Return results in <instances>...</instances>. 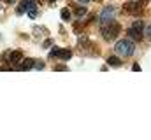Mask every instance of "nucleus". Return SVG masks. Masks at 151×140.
Returning <instances> with one entry per match:
<instances>
[{"label": "nucleus", "mask_w": 151, "mask_h": 140, "mask_svg": "<svg viewBox=\"0 0 151 140\" xmlns=\"http://www.w3.org/2000/svg\"><path fill=\"white\" fill-rule=\"evenodd\" d=\"M118 34H119V25L114 23V21H109L107 25L102 26V37L106 40H114L118 37Z\"/></svg>", "instance_id": "1"}, {"label": "nucleus", "mask_w": 151, "mask_h": 140, "mask_svg": "<svg viewBox=\"0 0 151 140\" xmlns=\"http://www.w3.org/2000/svg\"><path fill=\"white\" fill-rule=\"evenodd\" d=\"M114 51L119 56H130L134 53V42H130V40H119V42H116Z\"/></svg>", "instance_id": "2"}, {"label": "nucleus", "mask_w": 151, "mask_h": 140, "mask_svg": "<svg viewBox=\"0 0 151 140\" xmlns=\"http://www.w3.org/2000/svg\"><path fill=\"white\" fill-rule=\"evenodd\" d=\"M142 30H144L142 21H135V23L128 28V35H130L134 40H141V39H142Z\"/></svg>", "instance_id": "3"}, {"label": "nucleus", "mask_w": 151, "mask_h": 140, "mask_svg": "<svg viewBox=\"0 0 151 140\" xmlns=\"http://www.w3.org/2000/svg\"><path fill=\"white\" fill-rule=\"evenodd\" d=\"M113 16H114V9L113 7H106L102 12H100V25L104 26V25H107L109 21H113Z\"/></svg>", "instance_id": "4"}, {"label": "nucleus", "mask_w": 151, "mask_h": 140, "mask_svg": "<svg viewBox=\"0 0 151 140\" xmlns=\"http://www.w3.org/2000/svg\"><path fill=\"white\" fill-rule=\"evenodd\" d=\"M37 5L34 0H23L19 5H18V14H23V12H28V11H35Z\"/></svg>", "instance_id": "5"}, {"label": "nucleus", "mask_w": 151, "mask_h": 140, "mask_svg": "<svg viewBox=\"0 0 151 140\" xmlns=\"http://www.w3.org/2000/svg\"><path fill=\"white\" fill-rule=\"evenodd\" d=\"M123 11H127V12H130V14H139L141 12V7L135 4V2H127L125 5H123Z\"/></svg>", "instance_id": "6"}, {"label": "nucleus", "mask_w": 151, "mask_h": 140, "mask_svg": "<svg viewBox=\"0 0 151 140\" xmlns=\"http://www.w3.org/2000/svg\"><path fill=\"white\" fill-rule=\"evenodd\" d=\"M34 60L32 58H21V61L18 63V70H30L34 69Z\"/></svg>", "instance_id": "7"}, {"label": "nucleus", "mask_w": 151, "mask_h": 140, "mask_svg": "<svg viewBox=\"0 0 151 140\" xmlns=\"http://www.w3.org/2000/svg\"><path fill=\"white\" fill-rule=\"evenodd\" d=\"M7 58H9V61H11V63L18 65V63L21 61V58H23V53H21V51H12V53H11Z\"/></svg>", "instance_id": "8"}, {"label": "nucleus", "mask_w": 151, "mask_h": 140, "mask_svg": "<svg viewBox=\"0 0 151 140\" xmlns=\"http://www.w3.org/2000/svg\"><path fill=\"white\" fill-rule=\"evenodd\" d=\"M56 58H60V60L67 61V60H70V58H72V53H70V49H58Z\"/></svg>", "instance_id": "9"}, {"label": "nucleus", "mask_w": 151, "mask_h": 140, "mask_svg": "<svg viewBox=\"0 0 151 140\" xmlns=\"http://www.w3.org/2000/svg\"><path fill=\"white\" fill-rule=\"evenodd\" d=\"M107 65H111V67H119V65H121V58H118V56H109V58H107Z\"/></svg>", "instance_id": "10"}, {"label": "nucleus", "mask_w": 151, "mask_h": 140, "mask_svg": "<svg viewBox=\"0 0 151 140\" xmlns=\"http://www.w3.org/2000/svg\"><path fill=\"white\" fill-rule=\"evenodd\" d=\"M60 16H62V19H65V21H69V19H70V12H69V9H62V12H60Z\"/></svg>", "instance_id": "11"}, {"label": "nucleus", "mask_w": 151, "mask_h": 140, "mask_svg": "<svg viewBox=\"0 0 151 140\" xmlns=\"http://www.w3.org/2000/svg\"><path fill=\"white\" fill-rule=\"evenodd\" d=\"M84 14H86V9H84V7H77V9H76V16H77V18H83Z\"/></svg>", "instance_id": "12"}, {"label": "nucleus", "mask_w": 151, "mask_h": 140, "mask_svg": "<svg viewBox=\"0 0 151 140\" xmlns=\"http://www.w3.org/2000/svg\"><path fill=\"white\" fill-rule=\"evenodd\" d=\"M144 32H146V37H148V39L151 40V25L148 26V28H144Z\"/></svg>", "instance_id": "13"}, {"label": "nucleus", "mask_w": 151, "mask_h": 140, "mask_svg": "<svg viewBox=\"0 0 151 140\" xmlns=\"http://www.w3.org/2000/svg\"><path fill=\"white\" fill-rule=\"evenodd\" d=\"M56 72H63V70H67V67H65V65H56Z\"/></svg>", "instance_id": "14"}, {"label": "nucleus", "mask_w": 151, "mask_h": 140, "mask_svg": "<svg viewBox=\"0 0 151 140\" xmlns=\"http://www.w3.org/2000/svg\"><path fill=\"white\" fill-rule=\"evenodd\" d=\"M28 16H30V18L34 19V18L37 16V9H35V11H28Z\"/></svg>", "instance_id": "15"}, {"label": "nucleus", "mask_w": 151, "mask_h": 140, "mask_svg": "<svg viewBox=\"0 0 151 140\" xmlns=\"http://www.w3.org/2000/svg\"><path fill=\"white\" fill-rule=\"evenodd\" d=\"M56 54H58V47H53V49H51V56L56 58Z\"/></svg>", "instance_id": "16"}, {"label": "nucleus", "mask_w": 151, "mask_h": 140, "mask_svg": "<svg viewBox=\"0 0 151 140\" xmlns=\"http://www.w3.org/2000/svg\"><path fill=\"white\" fill-rule=\"evenodd\" d=\"M34 67H37V69H42V67H44V63H42V61H35V63H34Z\"/></svg>", "instance_id": "17"}, {"label": "nucleus", "mask_w": 151, "mask_h": 140, "mask_svg": "<svg viewBox=\"0 0 151 140\" xmlns=\"http://www.w3.org/2000/svg\"><path fill=\"white\" fill-rule=\"evenodd\" d=\"M132 70H134V72H141V67H139L137 63H134V67H132Z\"/></svg>", "instance_id": "18"}, {"label": "nucleus", "mask_w": 151, "mask_h": 140, "mask_svg": "<svg viewBox=\"0 0 151 140\" xmlns=\"http://www.w3.org/2000/svg\"><path fill=\"white\" fill-rule=\"evenodd\" d=\"M51 44H53V40H49V39H47V40H46V42H44V47H49V46H51Z\"/></svg>", "instance_id": "19"}, {"label": "nucleus", "mask_w": 151, "mask_h": 140, "mask_svg": "<svg viewBox=\"0 0 151 140\" xmlns=\"http://www.w3.org/2000/svg\"><path fill=\"white\" fill-rule=\"evenodd\" d=\"M81 4H88V2H91V0H79Z\"/></svg>", "instance_id": "20"}, {"label": "nucleus", "mask_w": 151, "mask_h": 140, "mask_svg": "<svg viewBox=\"0 0 151 140\" xmlns=\"http://www.w3.org/2000/svg\"><path fill=\"white\" fill-rule=\"evenodd\" d=\"M4 2H5V4H12L14 0H4Z\"/></svg>", "instance_id": "21"}, {"label": "nucleus", "mask_w": 151, "mask_h": 140, "mask_svg": "<svg viewBox=\"0 0 151 140\" xmlns=\"http://www.w3.org/2000/svg\"><path fill=\"white\" fill-rule=\"evenodd\" d=\"M47 2H49V4H55V2H56V0H47Z\"/></svg>", "instance_id": "22"}]
</instances>
